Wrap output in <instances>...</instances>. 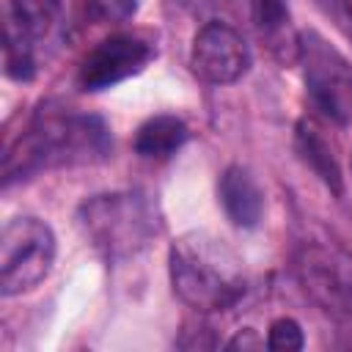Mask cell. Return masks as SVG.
I'll return each instance as SVG.
<instances>
[{
    "mask_svg": "<svg viewBox=\"0 0 352 352\" xmlns=\"http://www.w3.org/2000/svg\"><path fill=\"white\" fill-rule=\"evenodd\" d=\"M217 192H220V204L231 223H236L242 228H253L261 220L264 195L248 168H242V165L226 168V173L220 176Z\"/></svg>",
    "mask_w": 352,
    "mask_h": 352,
    "instance_id": "9",
    "label": "cell"
},
{
    "mask_svg": "<svg viewBox=\"0 0 352 352\" xmlns=\"http://www.w3.org/2000/svg\"><path fill=\"white\" fill-rule=\"evenodd\" d=\"M253 8V22L261 30V36L270 41L272 50H283L286 44L297 47V38H286L289 33V11L283 0H250Z\"/></svg>",
    "mask_w": 352,
    "mask_h": 352,
    "instance_id": "12",
    "label": "cell"
},
{
    "mask_svg": "<svg viewBox=\"0 0 352 352\" xmlns=\"http://www.w3.org/2000/svg\"><path fill=\"white\" fill-rule=\"evenodd\" d=\"M297 55L305 66V82L319 110L338 124L352 121V63L316 30L297 38Z\"/></svg>",
    "mask_w": 352,
    "mask_h": 352,
    "instance_id": "5",
    "label": "cell"
},
{
    "mask_svg": "<svg viewBox=\"0 0 352 352\" xmlns=\"http://www.w3.org/2000/svg\"><path fill=\"white\" fill-rule=\"evenodd\" d=\"M77 223L85 239H91V245L110 258L138 253L157 231L148 204L132 192L96 195L85 201L77 212Z\"/></svg>",
    "mask_w": 352,
    "mask_h": 352,
    "instance_id": "3",
    "label": "cell"
},
{
    "mask_svg": "<svg viewBox=\"0 0 352 352\" xmlns=\"http://www.w3.org/2000/svg\"><path fill=\"white\" fill-rule=\"evenodd\" d=\"M349 261L327 248H305L297 256V275L316 305L336 319H352V272Z\"/></svg>",
    "mask_w": 352,
    "mask_h": 352,
    "instance_id": "6",
    "label": "cell"
},
{
    "mask_svg": "<svg viewBox=\"0 0 352 352\" xmlns=\"http://www.w3.org/2000/svg\"><path fill=\"white\" fill-rule=\"evenodd\" d=\"M55 261V234L38 217H14L0 234V289L22 294L38 286Z\"/></svg>",
    "mask_w": 352,
    "mask_h": 352,
    "instance_id": "4",
    "label": "cell"
},
{
    "mask_svg": "<svg viewBox=\"0 0 352 352\" xmlns=\"http://www.w3.org/2000/svg\"><path fill=\"white\" fill-rule=\"evenodd\" d=\"M297 146L302 151V160L316 170V176L336 192L341 195V170L336 162V151L330 140L322 135V129L314 121H300L297 126Z\"/></svg>",
    "mask_w": 352,
    "mask_h": 352,
    "instance_id": "11",
    "label": "cell"
},
{
    "mask_svg": "<svg viewBox=\"0 0 352 352\" xmlns=\"http://www.w3.org/2000/svg\"><path fill=\"white\" fill-rule=\"evenodd\" d=\"M110 154V132L96 116L41 113L30 129L6 151L3 182L25 179L41 168L88 165Z\"/></svg>",
    "mask_w": 352,
    "mask_h": 352,
    "instance_id": "1",
    "label": "cell"
},
{
    "mask_svg": "<svg viewBox=\"0 0 352 352\" xmlns=\"http://www.w3.org/2000/svg\"><path fill=\"white\" fill-rule=\"evenodd\" d=\"M319 6L352 38V0H319Z\"/></svg>",
    "mask_w": 352,
    "mask_h": 352,
    "instance_id": "14",
    "label": "cell"
},
{
    "mask_svg": "<svg viewBox=\"0 0 352 352\" xmlns=\"http://www.w3.org/2000/svg\"><path fill=\"white\" fill-rule=\"evenodd\" d=\"M151 58L154 47L148 41L135 36H110L85 55L77 80L82 91H102L138 74Z\"/></svg>",
    "mask_w": 352,
    "mask_h": 352,
    "instance_id": "8",
    "label": "cell"
},
{
    "mask_svg": "<svg viewBox=\"0 0 352 352\" xmlns=\"http://www.w3.org/2000/svg\"><path fill=\"white\" fill-rule=\"evenodd\" d=\"M184 140H187V126H184L182 118H176V116H154L138 129L135 151L140 157L165 160L173 151H179Z\"/></svg>",
    "mask_w": 352,
    "mask_h": 352,
    "instance_id": "10",
    "label": "cell"
},
{
    "mask_svg": "<svg viewBox=\"0 0 352 352\" xmlns=\"http://www.w3.org/2000/svg\"><path fill=\"white\" fill-rule=\"evenodd\" d=\"M190 63L201 80L212 85H226V82H236L248 72L250 52L245 38L234 28L223 22H209L192 38Z\"/></svg>",
    "mask_w": 352,
    "mask_h": 352,
    "instance_id": "7",
    "label": "cell"
},
{
    "mask_svg": "<svg viewBox=\"0 0 352 352\" xmlns=\"http://www.w3.org/2000/svg\"><path fill=\"white\" fill-rule=\"evenodd\" d=\"M173 292L195 311L231 308L245 294L239 256L209 234H187L170 245Z\"/></svg>",
    "mask_w": 352,
    "mask_h": 352,
    "instance_id": "2",
    "label": "cell"
},
{
    "mask_svg": "<svg viewBox=\"0 0 352 352\" xmlns=\"http://www.w3.org/2000/svg\"><path fill=\"white\" fill-rule=\"evenodd\" d=\"M267 346L272 352H297V349H302V330H300V324L294 319H289V316L275 319L270 324Z\"/></svg>",
    "mask_w": 352,
    "mask_h": 352,
    "instance_id": "13",
    "label": "cell"
},
{
    "mask_svg": "<svg viewBox=\"0 0 352 352\" xmlns=\"http://www.w3.org/2000/svg\"><path fill=\"white\" fill-rule=\"evenodd\" d=\"M228 349H258L261 346V338L256 336V330H250V327H245V330H239L228 344H226Z\"/></svg>",
    "mask_w": 352,
    "mask_h": 352,
    "instance_id": "16",
    "label": "cell"
},
{
    "mask_svg": "<svg viewBox=\"0 0 352 352\" xmlns=\"http://www.w3.org/2000/svg\"><path fill=\"white\" fill-rule=\"evenodd\" d=\"M94 8L107 19H126L135 11V0H94Z\"/></svg>",
    "mask_w": 352,
    "mask_h": 352,
    "instance_id": "15",
    "label": "cell"
}]
</instances>
